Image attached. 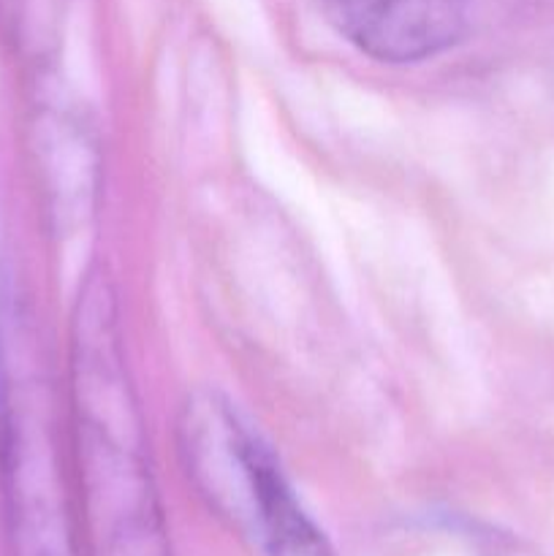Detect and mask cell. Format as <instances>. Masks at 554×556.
Here are the masks:
<instances>
[{
  "label": "cell",
  "mask_w": 554,
  "mask_h": 556,
  "mask_svg": "<svg viewBox=\"0 0 554 556\" xmlns=\"http://www.w3.org/2000/svg\"><path fill=\"white\" fill-rule=\"evenodd\" d=\"M329 25L378 63H424L470 27L473 0H320Z\"/></svg>",
  "instance_id": "4"
},
{
  "label": "cell",
  "mask_w": 554,
  "mask_h": 556,
  "mask_svg": "<svg viewBox=\"0 0 554 556\" xmlns=\"http://www.w3.org/2000/svg\"><path fill=\"white\" fill-rule=\"evenodd\" d=\"M0 14H3L5 25L14 30V36L22 38L27 22V0H0Z\"/></svg>",
  "instance_id": "5"
},
{
  "label": "cell",
  "mask_w": 554,
  "mask_h": 556,
  "mask_svg": "<svg viewBox=\"0 0 554 556\" xmlns=\"http://www.w3.org/2000/svg\"><path fill=\"white\" fill-rule=\"evenodd\" d=\"M71 451L85 556H172L117 296L103 271L85 280L71 324Z\"/></svg>",
  "instance_id": "1"
},
{
  "label": "cell",
  "mask_w": 554,
  "mask_h": 556,
  "mask_svg": "<svg viewBox=\"0 0 554 556\" xmlns=\"http://www.w3.org/2000/svg\"><path fill=\"white\" fill-rule=\"evenodd\" d=\"M179 448L190 478L212 508L264 556H335L293 494L275 451L215 394L182 407Z\"/></svg>",
  "instance_id": "2"
},
{
  "label": "cell",
  "mask_w": 554,
  "mask_h": 556,
  "mask_svg": "<svg viewBox=\"0 0 554 556\" xmlns=\"http://www.w3.org/2000/svg\"><path fill=\"white\" fill-rule=\"evenodd\" d=\"M30 391H9L3 413V492L11 556H85L74 492L49 424Z\"/></svg>",
  "instance_id": "3"
}]
</instances>
